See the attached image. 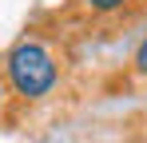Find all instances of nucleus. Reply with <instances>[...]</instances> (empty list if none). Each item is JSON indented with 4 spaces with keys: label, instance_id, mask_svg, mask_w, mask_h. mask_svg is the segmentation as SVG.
Here are the masks:
<instances>
[{
    "label": "nucleus",
    "instance_id": "1",
    "mask_svg": "<svg viewBox=\"0 0 147 143\" xmlns=\"http://www.w3.org/2000/svg\"><path fill=\"white\" fill-rule=\"evenodd\" d=\"M4 72L12 80V88L24 95V99H40L52 92L56 84V60L40 40H20L12 44V52L4 56Z\"/></svg>",
    "mask_w": 147,
    "mask_h": 143
},
{
    "label": "nucleus",
    "instance_id": "2",
    "mask_svg": "<svg viewBox=\"0 0 147 143\" xmlns=\"http://www.w3.org/2000/svg\"><path fill=\"white\" fill-rule=\"evenodd\" d=\"M88 8H96V12H115V8H123L127 0H84Z\"/></svg>",
    "mask_w": 147,
    "mask_h": 143
},
{
    "label": "nucleus",
    "instance_id": "3",
    "mask_svg": "<svg viewBox=\"0 0 147 143\" xmlns=\"http://www.w3.org/2000/svg\"><path fill=\"white\" fill-rule=\"evenodd\" d=\"M135 68H139V72L147 76V40L139 44V52H135Z\"/></svg>",
    "mask_w": 147,
    "mask_h": 143
},
{
    "label": "nucleus",
    "instance_id": "4",
    "mask_svg": "<svg viewBox=\"0 0 147 143\" xmlns=\"http://www.w3.org/2000/svg\"><path fill=\"white\" fill-rule=\"evenodd\" d=\"M0 99H4V84H0Z\"/></svg>",
    "mask_w": 147,
    "mask_h": 143
}]
</instances>
